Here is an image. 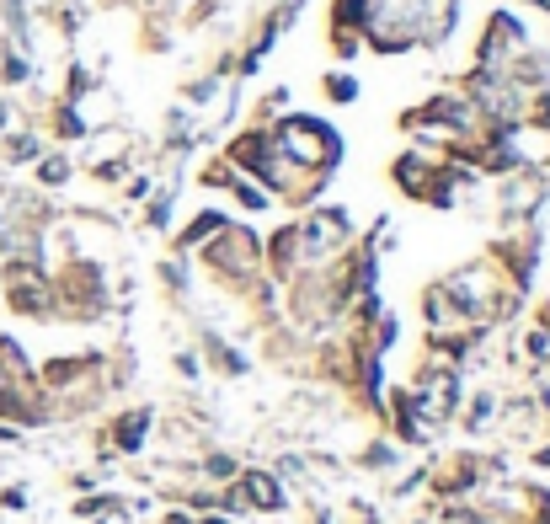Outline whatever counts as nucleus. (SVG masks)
<instances>
[{"label":"nucleus","instance_id":"f257e3e1","mask_svg":"<svg viewBox=\"0 0 550 524\" xmlns=\"http://www.w3.org/2000/svg\"><path fill=\"white\" fill-rule=\"evenodd\" d=\"M54 418V396L43 391L38 369L27 364L17 337H0V423L6 428H43Z\"/></svg>","mask_w":550,"mask_h":524},{"label":"nucleus","instance_id":"f03ea898","mask_svg":"<svg viewBox=\"0 0 550 524\" xmlns=\"http://www.w3.org/2000/svg\"><path fill=\"white\" fill-rule=\"evenodd\" d=\"M198 262L209 273H219V279H230V284H257V279H267L262 273V236L251 225H225L219 236L198 252Z\"/></svg>","mask_w":550,"mask_h":524},{"label":"nucleus","instance_id":"7ed1b4c3","mask_svg":"<svg viewBox=\"0 0 550 524\" xmlns=\"http://www.w3.org/2000/svg\"><path fill=\"white\" fill-rule=\"evenodd\" d=\"M150 428H155V407L118 412V418L107 423V450H113V455H139V450H145V439H150Z\"/></svg>","mask_w":550,"mask_h":524},{"label":"nucleus","instance_id":"20e7f679","mask_svg":"<svg viewBox=\"0 0 550 524\" xmlns=\"http://www.w3.org/2000/svg\"><path fill=\"white\" fill-rule=\"evenodd\" d=\"M225 225H230V214H225V209H198L193 220L177 230V257H198L203 246H209Z\"/></svg>","mask_w":550,"mask_h":524},{"label":"nucleus","instance_id":"39448f33","mask_svg":"<svg viewBox=\"0 0 550 524\" xmlns=\"http://www.w3.org/2000/svg\"><path fill=\"white\" fill-rule=\"evenodd\" d=\"M198 343H203V353L214 359V369H219V375H246V353L235 348V343H225L219 332H203Z\"/></svg>","mask_w":550,"mask_h":524},{"label":"nucleus","instance_id":"423d86ee","mask_svg":"<svg viewBox=\"0 0 550 524\" xmlns=\"http://www.w3.org/2000/svg\"><path fill=\"white\" fill-rule=\"evenodd\" d=\"M225 193H230V198H235V204H241L246 214H262V209H273V204H278V198L267 193L262 182H251V177H241V172L230 177V188H225Z\"/></svg>","mask_w":550,"mask_h":524},{"label":"nucleus","instance_id":"0eeeda50","mask_svg":"<svg viewBox=\"0 0 550 524\" xmlns=\"http://www.w3.org/2000/svg\"><path fill=\"white\" fill-rule=\"evenodd\" d=\"M49 129H54V140H86L91 123H86V113H81V102H59Z\"/></svg>","mask_w":550,"mask_h":524},{"label":"nucleus","instance_id":"6e6552de","mask_svg":"<svg viewBox=\"0 0 550 524\" xmlns=\"http://www.w3.org/2000/svg\"><path fill=\"white\" fill-rule=\"evenodd\" d=\"M358 91H364V86H358V75H353V70H326V75H321V97H326V102H337V107H353V102H358Z\"/></svg>","mask_w":550,"mask_h":524},{"label":"nucleus","instance_id":"1a4fd4ad","mask_svg":"<svg viewBox=\"0 0 550 524\" xmlns=\"http://www.w3.org/2000/svg\"><path fill=\"white\" fill-rule=\"evenodd\" d=\"M33 166H38V182H43V188H65V182L75 177V161H70V156H38Z\"/></svg>","mask_w":550,"mask_h":524},{"label":"nucleus","instance_id":"9d476101","mask_svg":"<svg viewBox=\"0 0 550 524\" xmlns=\"http://www.w3.org/2000/svg\"><path fill=\"white\" fill-rule=\"evenodd\" d=\"M171 204H177V188H155L150 204H145V225L150 230H166L171 225Z\"/></svg>","mask_w":550,"mask_h":524},{"label":"nucleus","instance_id":"9b49d317","mask_svg":"<svg viewBox=\"0 0 550 524\" xmlns=\"http://www.w3.org/2000/svg\"><path fill=\"white\" fill-rule=\"evenodd\" d=\"M524 129H540V134H550V86L529 91V102H524Z\"/></svg>","mask_w":550,"mask_h":524},{"label":"nucleus","instance_id":"f8f14e48","mask_svg":"<svg viewBox=\"0 0 550 524\" xmlns=\"http://www.w3.org/2000/svg\"><path fill=\"white\" fill-rule=\"evenodd\" d=\"M43 156V140H38V134H11V140H6V161L11 166H33Z\"/></svg>","mask_w":550,"mask_h":524},{"label":"nucleus","instance_id":"ddd939ff","mask_svg":"<svg viewBox=\"0 0 550 524\" xmlns=\"http://www.w3.org/2000/svg\"><path fill=\"white\" fill-rule=\"evenodd\" d=\"M401 460V444L396 439H380V444H369L364 455H358V466H369V471H390Z\"/></svg>","mask_w":550,"mask_h":524},{"label":"nucleus","instance_id":"4468645a","mask_svg":"<svg viewBox=\"0 0 550 524\" xmlns=\"http://www.w3.org/2000/svg\"><path fill=\"white\" fill-rule=\"evenodd\" d=\"M198 471H203V476H209V482H230V476H235V471H241V466H235V455H225V450H214V455H203V460H198Z\"/></svg>","mask_w":550,"mask_h":524},{"label":"nucleus","instance_id":"2eb2a0df","mask_svg":"<svg viewBox=\"0 0 550 524\" xmlns=\"http://www.w3.org/2000/svg\"><path fill=\"white\" fill-rule=\"evenodd\" d=\"M0 75H6V86H22V81H33V59H22V49H11L6 59H0Z\"/></svg>","mask_w":550,"mask_h":524},{"label":"nucleus","instance_id":"dca6fc26","mask_svg":"<svg viewBox=\"0 0 550 524\" xmlns=\"http://www.w3.org/2000/svg\"><path fill=\"white\" fill-rule=\"evenodd\" d=\"M524 353H529L534 364H545V359H550V332H545V327H529V337H524Z\"/></svg>","mask_w":550,"mask_h":524},{"label":"nucleus","instance_id":"f3484780","mask_svg":"<svg viewBox=\"0 0 550 524\" xmlns=\"http://www.w3.org/2000/svg\"><path fill=\"white\" fill-rule=\"evenodd\" d=\"M177 375H182V380H198V375H203V359L182 348V353H177Z\"/></svg>","mask_w":550,"mask_h":524},{"label":"nucleus","instance_id":"a211bd4d","mask_svg":"<svg viewBox=\"0 0 550 524\" xmlns=\"http://www.w3.org/2000/svg\"><path fill=\"white\" fill-rule=\"evenodd\" d=\"M0 508H11V514L27 508V487H6V492H0Z\"/></svg>","mask_w":550,"mask_h":524},{"label":"nucleus","instance_id":"6ab92c4d","mask_svg":"<svg viewBox=\"0 0 550 524\" xmlns=\"http://www.w3.org/2000/svg\"><path fill=\"white\" fill-rule=\"evenodd\" d=\"M155 524H198V519H193V508H171V514H161Z\"/></svg>","mask_w":550,"mask_h":524},{"label":"nucleus","instance_id":"aec40b11","mask_svg":"<svg viewBox=\"0 0 550 524\" xmlns=\"http://www.w3.org/2000/svg\"><path fill=\"white\" fill-rule=\"evenodd\" d=\"M529 460H534V471H550V444H534Z\"/></svg>","mask_w":550,"mask_h":524},{"label":"nucleus","instance_id":"412c9836","mask_svg":"<svg viewBox=\"0 0 550 524\" xmlns=\"http://www.w3.org/2000/svg\"><path fill=\"white\" fill-rule=\"evenodd\" d=\"M534 327H545V332H550V295L540 300V311H534Z\"/></svg>","mask_w":550,"mask_h":524},{"label":"nucleus","instance_id":"4be33fe9","mask_svg":"<svg viewBox=\"0 0 550 524\" xmlns=\"http://www.w3.org/2000/svg\"><path fill=\"white\" fill-rule=\"evenodd\" d=\"M6 123H11V107H6V102H0V129H6Z\"/></svg>","mask_w":550,"mask_h":524},{"label":"nucleus","instance_id":"5701e85b","mask_svg":"<svg viewBox=\"0 0 550 524\" xmlns=\"http://www.w3.org/2000/svg\"><path fill=\"white\" fill-rule=\"evenodd\" d=\"M0 230H6V214H0Z\"/></svg>","mask_w":550,"mask_h":524}]
</instances>
